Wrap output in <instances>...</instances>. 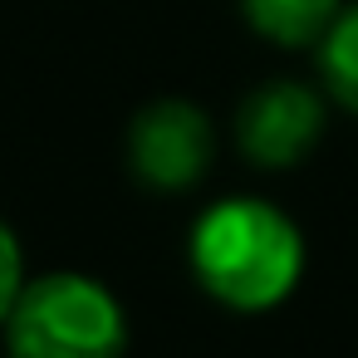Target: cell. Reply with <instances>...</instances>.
Wrapping results in <instances>:
<instances>
[{
    "mask_svg": "<svg viewBox=\"0 0 358 358\" xmlns=\"http://www.w3.org/2000/svg\"><path fill=\"white\" fill-rule=\"evenodd\" d=\"M196 285L236 309V314H265L285 304L304 280V236L299 226L265 196H226L206 206L187 241Z\"/></svg>",
    "mask_w": 358,
    "mask_h": 358,
    "instance_id": "obj_1",
    "label": "cell"
},
{
    "mask_svg": "<svg viewBox=\"0 0 358 358\" xmlns=\"http://www.w3.org/2000/svg\"><path fill=\"white\" fill-rule=\"evenodd\" d=\"M0 329L10 358H123L128 348V314L118 294L79 270L25 280Z\"/></svg>",
    "mask_w": 358,
    "mask_h": 358,
    "instance_id": "obj_2",
    "label": "cell"
},
{
    "mask_svg": "<svg viewBox=\"0 0 358 358\" xmlns=\"http://www.w3.org/2000/svg\"><path fill=\"white\" fill-rule=\"evenodd\" d=\"M216 162V128L187 99H152L128 128V167L148 192L177 196L206 182Z\"/></svg>",
    "mask_w": 358,
    "mask_h": 358,
    "instance_id": "obj_3",
    "label": "cell"
},
{
    "mask_svg": "<svg viewBox=\"0 0 358 358\" xmlns=\"http://www.w3.org/2000/svg\"><path fill=\"white\" fill-rule=\"evenodd\" d=\"M324 123L329 113H324L319 89L299 79H265L236 108V143L255 167L285 172V167H299L319 148Z\"/></svg>",
    "mask_w": 358,
    "mask_h": 358,
    "instance_id": "obj_4",
    "label": "cell"
},
{
    "mask_svg": "<svg viewBox=\"0 0 358 358\" xmlns=\"http://www.w3.org/2000/svg\"><path fill=\"white\" fill-rule=\"evenodd\" d=\"M348 0H241L245 25L280 50H319Z\"/></svg>",
    "mask_w": 358,
    "mask_h": 358,
    "instance_id": "obj_5",
    "label": "cell"
},
{
    "mask_svg": "<svg viewBox=\"0 0 358 358\" xmlns=\"http://www.w3.org/2000/svg\"><path fill=\"white\" fill-rule=\"evenodd\" d=\"M319 84L338 108L358 113V0L338 10V20L319 40Z\"/></svg>",
    "mask_w": 358,
    "mask_h": 358,
    "instance_id": "obj_6",
    "label": "cell"
},
{
    "mask_svg": "<svg viewBox=\"0 0 358 358\" xmlns=\"http://www.w3.org/2000/svg\"><path fill=\"white\" fill-rule=\"evenodd\" d=\"M20 289H25V255H20L15 231L6 226V216H0V324H6V314H10Z\"/></svg>",
    "mask_w": 358,
    "mask_h": 358,
    "instance_id": "obj_7",
    "label": "cell"
}]
</instances>
